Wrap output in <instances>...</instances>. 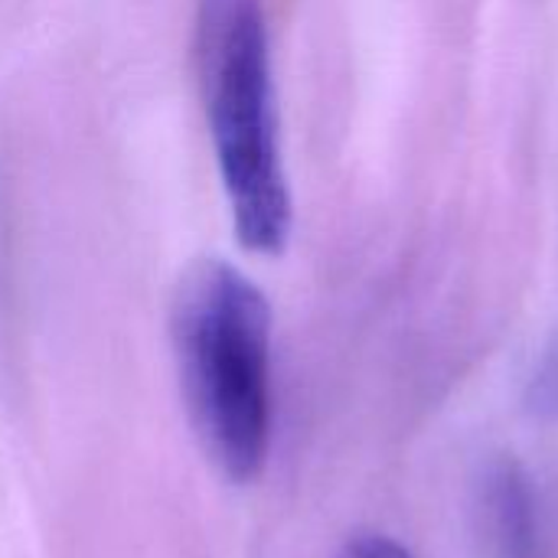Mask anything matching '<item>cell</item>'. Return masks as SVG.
Here are the masks:
<instances>
[{"mask_svg":"<svg viewBox=\"0 0 558 558\" xmlns=\"http://www.w3.org/2000/svg\"><path fill=\"white\" fill-rule=\"evenodd\" d=\"M170 340L193 435L232 484H252L271 448V304L222 258L193 262L173 294Z\"/></svg>","mask_w":558,"mask_h":558,"instance_id":"cell-1","label":"cell"},{"mask_svg":"<svg viewBox=\"0 0 558 558\" xmlns=\"http://www.w3.org/2000/svg\"><path fill=\"white\" fill-rule=\"evenodd\" d=\"M193 59L235 239L252 255H281L291 239V186L265 0H199Z\"/></svg>","mask_w":558,"mask_h":558,"instance_id":"cell-2","label":"cell"},{"mask_svg":"<svg viewBox=\"0 0 558 558\" xmlns=\"http://www.w3.org/2000/svg\"><path fill=\"white\" fill-rule=\"evenodd\" d=\"M494 513L500 520V533L510 539V549L523 553L533 546V504L517 471H504L494 481Z\"/></svg>","mask_w":558,"mask_h":558,"instance_id":"cell-3","label":"cell"},{"mask_svg":"<svg viewBox=\"0 0 558 558\" xmlns=\"http://www.w3.org/2000/svg\"><path fill=\"white\" fill-rule=\"evenodd\" d=\"M530 412L543 422H558V347L546 353L530 383Z\"/></svg>","mask_w":558,"mask_h":558,"instance_id":"cell-4","label":"cell"},{"mask_svg":"<svg viewBox=\"0 0 558 558\" xmlns=\"http://www.w3.org/2000/svg\"><path fill=\"white\" fill-rule=\"evenodd\" d=\"M337 558H415L402 543L383 536V533H360L353 536Z\"/></svg>","mask_w":558,"mask_h":558,"instance_id":"cell-5","label":"cell"}]
</instances>
